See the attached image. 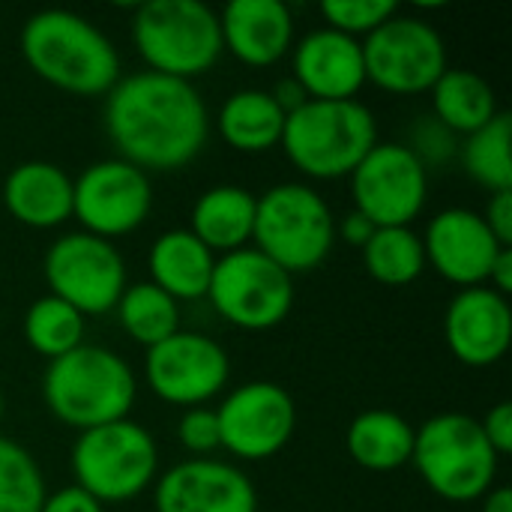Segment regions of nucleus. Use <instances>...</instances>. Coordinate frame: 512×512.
I'll use <instances>...</instances> for the list:
<instances>
[{
  "instance_id": "1",
  "label": "nucleus",
  "mask_w": 512,
  "mask_h": 512,
  "mask_svg": "<svg viewBox=\"0 0 512 512\" xmlns=\"http://www.w3.org/2000/svg\"><path fill=\"white\" fill-rule=\"evenodd\" d=\"M105 132L120 159L147 174L186 168L210 138V111L192 81L132 72L105 96Z\"/></svg>"
},
{
  "instance_id": "2",
  "label": "nucleus",
  "mask_w": 512,
  "mask_h": 512,
  "mask_svg": "<svg viewBox=\"0 0 512 512\" xmlns=\"http://www.w3.org/2000/svg\"><path fill=\"white\" fill-rule=\"evenodd\" d=\"M18 45L42 81L72 96H108L123 72L114 42L90 18L69 9L33 12Z\"/></svg>"
},
{
  "instance_id": "3",
  "label": "nucleus",
  "mask_w": 512,
  "mask_h": 512,
  "mask_svg": "<svg viewBox=\"0 0 512 512\" xmlns=\"http://www.w3.org/2000/svg\"><path fill=\"white\" fill-rule=\"evenodd\" d=\"M138 396V381L129 363L102 348L78 345L48 363L42 375V399L51 417L87 432L105 423L126 420Z\"/></svg>"
},
{
  "instance_id": "4",
  "label": "nucleus",
  "mask_w": 512,
  "mask_h": 512,
  "mask_svg": "<svg viewBox=\"0 0 512 512\" xmlns=\"http://www.w3.org/2000/svg\"><path fill=\"white\" fill-rule=\"evenodd\" d=\"M375 144L378 123L360 99H306L285 117L279 147L300 174L315 180H339L351 177Z\"/></svg>"
},
{
  "instance_id": "5",
  "label": "nucleus",
  "mask_w": 512,
  "mask_h": 512,
  "mask_svg": "<svg viewBox=\"0 0 512 512\" xmlns=\"http://www.w3.org/2000/svg\"><path fill=\"white\" fill-rule=\"evenodd\" d=\"M132 42L150 72L195 81L222 57L219 12L201 0H147L135 9Z\"/></svg>"
},
{
  "instance_id": "6",
  "label": "nucleus",
  "mask_w": 512,
  "mask_h": 512,
  "mask_svg": "<svg viewBox=\"0 0 512 512\" xmlns=\"http://www.w3.org/2000/svg\"><path fill=\"white\" fill-rule=\"evenodd\" d=\"M501 456L483 435L480 420L468 414H435L414 435L411 465L420 480L450 504L480 501L498 477Z\"/></svg>"
},
{
  "instance_id": "7",
  "label": "nucleus",
  "mask_w": 512,
  "mask_h": 512,
  "mask_svg": "<svg viewBox=\"0 0 512 512\" xmlns=\"http://www.w3.org/2000/svg\"><path fill=\"white\" fill-rule=\"evenodd\" d=\"M255 249L282 270L309 273L321 267L336 243V216L321 192L306 183L270 186L255 204Z\"/></svg>"
},
{
  "instance_id": "8",
  "label": "nucleus",
  "mask_w": 512,
  "mask_h": 512,
  "mask_svg": "<svg viewBox=\"0 0 512 512\" xmlns=\"http://www.w3.org/2000/svg\"><path fill=\"white\" fill-rule=\"evenodd\" d=\"M69 465L75 486L93 495L102 507L123 504L156 483L159 447L141 423L126 417L78 432Z\"/></svg>"
},
{
  "instance_id": "9",
  "label": "nucleus",
  "mask_w": 512,
  "mask_h": 512,
  "mask_svg": "<svg viewBox=\"0 0 512 512\" xmlns=\"http://www.w3.org/2000/svg\"><path fill=\"white\" fill-rule=\"evenodd\" d=\"M294 276L255 246L216 258L207 300L222 321L240 330L279 327L294 309Z\"/></svg>"
},
{
  "instance_id": "10",
  "label": "nucleus",
  "mask_w": 512,
  "mask_h": 512,
  "mask_svg": "<svg viewBox=\"0 0 512 512\" xmlns=\"http://www.w3.org/2000/svg\"><path fill=\"white\" fill-rule=\"evenodd\" d=\"M366 81L393 93L417 96L429 93L435 81L450 69L444 36L417 15H393L363 42Z\"/></svg>"
},
{
  "instance_id": "11",
  "label": "nucleus",
  "mask_w": 512,
  "mask_h": 512,
  "mask_svg": "<svg viewBox=\"0 0 512 512\" xmlns=\"http://www.w3.org/2000/svg\"><path fill=\"white\" fill-rule=\"evenodd\" d=\"M48 294L87 315L114 312L126 291V261L111 240L87 231L57 237L42 261Z\"/></svg>"
},
{
  "instance_id": "12",
  "label": "nucleus",
  "mask_w": 512,
  "mask_h": 512,
  "mask_svg": "<svg viewBox=\"0 0 512 512\" xmlns=\"http://www.w3.org/2000/svg\"><path fill=\"white\" fill-rule=\"evenodd\" d=\"M153 210L150 174L114 156L87 165L72 180V219L81 231L111 240L138 231Z\"/></svg>"
},
{
  "instance_id": "13",
  "label": "nucleus",
  "mask_w": 512,
  "mask_h": 512,
  "mask_svg": "<svg viewBox=\"0 0 512 512\" xmlns=\"http://www.w3.org/2000/svg\"><path fill=\"white\" fill-rule=\"evenodd\" d=\"M351 192L375 228L411 225L429 201V171L402 141H378L351 171Z\"/></svg>"
},
{
  "instance_id": "14",
  "label": "nucleus",
  "mask_w": 512,
  "mask_h": 512,
  "mask_svg": "<svg viewBox=\"0 0 512 512\" xmlns=\"http://www.w3.org/2000/svg\"><path fill=\"white\" fill-rule=\"evenodd\" d=\"M219 444L243 462L273 459L297 429V405L282 384L249 381L234 387L216 408Z\"/></svg>"
},
{
  "instance_id": "15",
  "label": "nucleus",
  "mask_w": 512,
  "mask_h": 512,
  "mask_svg": "<svg viewBox=\"0 0 512 512\" xmlns=\"http://www.w3.org/2000/svg\"><path fill=\"white\" fill-rule=\"evenodd\" d=\"M144 378L162 402L177 408H204L225 390L231 378V357L216 339L177 330L165 342L147 348Z\"/></svg>"
},
{
  "instance_id": "16",
  "label": "nucleus",
  "mask_w": 512,
  "mask_h": 512,
  "mask_svg": "<svg viewBox=\"0 0 512 512\" xmlns=\"http://www.w3.org/2000/svg\"><path fill=\"white\" fill-rule=\"evenodd\" d=\"M420 237H423L426 267H432L438 276H444L459 288L486 285L498 252L512 249L498 243L483 213H474L468 207L441 210L438 216L429 219Z\"/></svg>"
},
{
  "instance_id": "17",
  "label": "nucleus",
  "mask_w": 512,
  "mask_h": 512,
  "mask_svg": "<svg viewBox=\"0 0 512 512\" xmlns=\"http://www.w3.org/2000/svg\"><path fill=\"white\" fill-rule=\"evenodd\" d=\"M156 512H258L252 480L231 462L186 459L156 477Z\"/></svg>"
},
{
  "instance_id": "18",
  "label": "nucleus",
  "mask_w": 512,
  "mask_h": 512,
  "mask_svg": "<svg viewBox=\"0 0 512 512\" xmlns=\"http://www.w3.org/2000/svg\"><path fill=\"white\" fill-rule=\"evenodd\" d=\"M444 336L462 366H495L512 342L510 300L489 285L462 288L444 315Z\"/></svg>"
},
{
  "instance_id": "19",
  "label": "nucleus",
  "mask_w": 512,
  "mask_h": 512,
  "mask_svg": "<svg viewBox=\"0 0 512 512\" xmlns=\"http://www.w3.org/2000/svg\"><path fill=\"white\" fill-rule=\"evenodd\" d=\"M291 75L309 99H357L366 84L363 45L333 27H315L291 48Z\"/></svg>"
},
{
  "instance_id": "20",
  "label": "nucleus",
  "mask_w": 512,
  "mask_h": 512,
  "mask_svg": "<svg viewBox=\"0 0 512 512\" xmlns=\"http://www.w3.org/2000/svg\"><path fill=\"white\" fill-rule=\"evenodd\" d=\"M219 27L222 48L246 66H273L294 48V15L282 0H231Z\"/></svg>"
},
{
  "instance_id": "21",
  "label": "nucleus",
  "mask_w": 512,
  "mask_h": 512,
  "mask_svg": "<svg viewBox=\"0 0 512 512\" xmlns=\"http://www.w3.org/2000/svg\"><path fill=\"white\" fill-rule=\"evenodd\" d=\"M3 204L27 228H57L72 219V177L45 159L21 162L3 180Z\"/></svg>"
},
{
  "instance_id": "22",
  "label": "nucleus",
  "mask_w": 512,
  "mask_h": 512,
  "mask_svg": "<svg viewBox=\"0 0 512 512\" xmlns=\"http://www.w3.org/2000/svg\"><path fill=\"white\" fill-rule=\"evenodd\" d=\"M150 282L162 288L177 303L183 300H201L210 291L216 255L189 231V228H171L159 234L147 255Z\"/></svg>"
},
{
  "instance_id": "23",
  "label": "nucleus",
  "mask_w": 512,
  "mask_h": 512,
  "mask_svg": "<svg viewBox=\"0 0 512 512\" xmlns=\"http://www.w3.org/2000/svg\"><path fill=\"white\" fill-rule=\"evenodd\" d=\"M255 204L258 198L234 183L207 189L189 213V231L216 255L246 249L255 231Z\"/></svg>"
},
{
  "instance_id": "24",
  "label": "nucleus",
  "mask_w": 512,
  "mask_h": 512,
  "mask_svg": "<svg viewBox=\"0 0 512 512\" xmlns=\"http://www.w3.org/2000/svg\"><path fill=\"white\" fill-rule=\"evenodd\" d=\"M417 429L390 408H369L357 414L345 432V447L351 459L366 471H396L411 465Z\"/></svg>"
},
{
  "instance_id": "25",
  "label": "nucleus",
  "mask_w": 512,
  "mask_h": 512,
  "mask_svg": "<svg viewBox=\"0 0 512 512\" xmlns=\"http://www.w3.org/2000/svg\"><path fill=\"white\" fill-rule=\"evenodd\" d=\"M285 117L288 114L276 105L270 90L246 87L222 102L216 114V129L228 147L240 153H264L282 144Z\"/></svg>"
},
{
  "instance_id": "26",
  "label": "nucleus",
  "mask_w": 512,
  "mask_h": 512,
  "mask_svg": "<svg viewBox=\"0 0 512 512\" xmlns=\"http://www.w3.org/2000/svg\"><path fill=\"white\" fill-rule=\"evenodd\" d=\"M432 93V114L459 138L483 129L501 108L492 84L474 69H447Z\"/></svg>"
},
{
  "instance_id": "27",
  "label": "nucleus",
  "mask_w": 512,
  "mask_h": 512,
  "mask_svg": "<svg viewBox=\"0 0 512 512\" xmlns=\"http://www.w3.org/2000/svg\"><path fill=\"white\" fill-rule=\"evenodd\" d=\"M366 273L390 288L411 285L426 270V252L423 237L411 225L399 228H375L369 243L360 249Z\"/></svg>"
},
{
  "instance_id": "28",
  "label": "nucleus",
  "mask_w": 512,
  "mask_h": 512,
  "mask_svg": "<svg viewBox=\"0 0 512 512\" xmlns=\"http://www.w3.org/2000/svg\"><path fill=\"white\" fill-rule=\"evenodd\" d=\"M114 312L120 327L144 348H153L180 330V303L153 282L126 285Z\"/></svg>"
},
{
  "instance_id": "29",
  "label": "nucleus",
  "mask_w": 512,
  "mask_h": 512,
  "mask_svg": "<svg viewBox=\"0 0 512 512\" xmlns=\"http://www.w3.org/2000/svg\"><path fill=\"white\" fill-rule=\"evenodd\" d=\"M512 117L498 111L483 129L462 138L459 159L474 183L489 192L512 189Z\"/></svg>"
},
{
  "instance_id": "30",
  "label": "nucleus",
  "mask_w": 512,
  "mask_h": 512,
  "mask_svg": "<svg viewBox=\"0 0 512 512\" xmlns=\"http://www.w3.org/2000/svg\"><path fill=\"white\" fill-rule=\"evenodd\" d=\"M21 330H24V342L36 354L48 357V363H51V360L75 351L78 345H84L87 318L78 309H72L69 303L45 294L27 306Z\"/></svg>"
},
{
  "instance_id": "31",
  "label": "nucleus",
  "mask_w": 512,
  "mask_h": 512,
  "mask_svg": "<svg viewBox=\"0 0 512 512\" xmlns=\"http://www.w3.org/2000/svg\"><path fill=\"white\" fill-rule=\"evenodd\" d=\"M45 495V477L33 453L0 435V512H39Z\"/></svg>"
},
{
  "instance_id": "32",
  "label": "nucleus",
  "mask_w": 512,
  "mask_h": 512,
  "mask_svg": "<svg viewBox=\"0 0 512 512\" xmlns=\"http://www.w3.org/2000/svg\"><path fill=\"white\" fill-rule=\"evenodd\" d=\"M414 156L417 162L432 171V168H447L453 159H459V147H462V138L447 129L432 111L429 114H420L414 117V123L408 126V138L402 141Z\"/></svg>"
},
{
  "instance_id": "33",
  "label": "nucleus",
  "mask_w": 512,
  "mask_h": 512,
  "mask_svg": "<svg viewBox=\"0 0 512 512\" xmlns=\"http://www.w3.org/2000/svg\"><path fill=\"white\" fill-rule=\"evenodd\" d=\"M396 12H399L396 0H327L321 3V15L327 27L354 39L369 36Z\"/></svg>"
},
{
  "instance_id": "34",
  "label": "nucleus",
  "mask_w": 512,
  "mask_h": 512,
  "mask_svg": "<svg viewBox=\"0 0 512 512\" xmlns=\"http://www.w3.org/2000/svg\"><path fill=\"white\" fill-rule=\"evenodd\" d=\"M177 438H180L183 450L192 453V459H207L210 453H216L222 447L216 411L213 408H189L177 423Z\"/></svg>"
},
{
  "instance_id": "35",
  "label": "nucleus",
  "mask_w": 512,
  "mask_h": 512,
  "mask_svg": "<svg viewBox=\"0 0 512 512\" xmlns=\"http://www.w3.org/2000/svg\"><path fill=\"white\" fill-rule=\"evenodd\" d=\"M480 426H483V435H486V441L492 444V450L504 459V456H510L512 450V405L510 402H498L483 420H480Z\"/></svg>"
},
{
  "instance_id": "36",
  "label": "nucleus",
  "mask_w": 512,
  "mask_h": 512,
  "mask_svg": "<svg viewBox=\"0 0 512 512\" xmlns=\"http://www.w3.org/2000/svg\"><path fill=\"white\" fill-rule=\"evenodd\" d=\"M39 512H105V507L93 495H87L84 489H78L72 483V486H63V489L45 495Z\"/></svg>"
},
{
  "instance_id": "37",
  "label": "nucleus",
  "mask_w": 512,
  "mask_h": 512,
  "mask_svg": "<svg viewBox=\"0 0 512 512\" xmlns=\"http://www.w3.org/2000/svg\"><path fill=\"white\" fill-rule=\"evenodd\" d=\"M483 219H486L489 231L498 237L501 246H512V189L492 192Z\"/></svg>"
},
{
  "instance_id": "38",
  "label": "nucleus",
  "mask_w": 512,
  "mask_h": 512,
  "mask_svg": "<svg viewBox=\"0 0 512 512\" xmlns=\"http://www.w3.org/2000/svg\"><path fill=\"white\" fill-rule=\"evenodd\" d=\"M372 234H375V225H372L363 213H357V210L345 213V219H342V222H336V237H342L348 246L363 249V246L369 243V237H372Z\"/></svg>"
},
{
  "instance_id": "39",
  "label": "nucleus",
  "mask_w": 512,
  "mask_h": 512,
  "mask_svg": "<svg viewBox=\"0 0 512 512\" xmlns=\"http://www.w3.org/2000/svg\"><path fill=\"white\" fill-rule=\"evenodd\" d=\"M270 96L276 99V105L285 111V114H291V111H297L309 96L303 93V87L294 81V75H288V78H279L276 81V87L270 90Z\"/></svg>"
},
{
  "instance_id": "40",
  "label": "nucleus",
  "mask_w": 512,
  "mask_h": 512,
  "mask_svg": "<svg viewBox=\"0 0 512 512\" xmlns=\"http://www.w3.org/2000/svg\"><path fill=\"white\" fill-rule=\"evenodd\" d=\"M486 285L492 288V291H498V294H510L512 291V249H501L498 252V258H495V264H492V270H489V279H486Z\"/></svg>"
},
{
  "instance_id": "41",
  "label": "nucleus",
  "mask_w": 512,
  "mask_h": 512,
  "mask_svg": "<svg viewBox=\"0 0 512 512\" xmlns=\"http://www.w3.org/2000/svg\"><path fill=\"white\" fill-rule=\"evenodd\" d=\"M480 501L483 512H512V492L507 486H492Z\"/></svg>"
},
{
  "instance_id": "42",
  "label": "nucleus",
  "mask_w": 512,
  "mask_h": 512,
  "mask_svg": "<svg viewBox=\"0 0 512 512\" xmlns=\"http://www.w3.org/2000/svg\"><path fill=\"white\" fill-rule=\"evenodd\" d=\"M0 420H3V393H0Z\"/></svg>"
}]
</instances>
